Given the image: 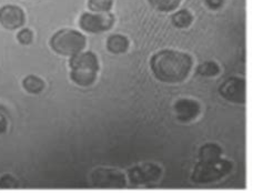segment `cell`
I'll list each match as a JSON object with an SVG mask.
<instances>
[{"mask_svg": "<svg viewBox=\"0 0 263 193\" xmlns=\"http://www.w3.org/2000/svg\"><path fill=\"white\" fill-rule=\"evenodd\" d=\"M189 53L172 49H164L155 53L150 59V67L155 77L165 84L182 82L192 68Z\"/></svg>", "mask_w": 263, "mask_h": 193, "instance_id": "cell-1", "label": "cell"}, {"mask_svg": "<svg viewBox=\"0 0 263 193\" xmlns=\"http://www.w3.org/2000/svg\"><path fill=\"white\" fill-rule=\"evenodd\" d=\"M70 78L80 87L91 86L99 71V61L92 51L79 52L69 59Z\"/></svg>", "mask_w": 263, "mask_h": 193, "instance_id": "cell-2", "label": "cell"}, {"mask_svg": "<svg viewBox=\"0 0 263 193\" xmlns=\"http://www.w3.org/2000/svg\"><path fill=\"white\" fill-rule=\"evenodd\" d=\"M86 37L81 32L65 28L58 30L50 39L51 49L60 56L72 57L85 49Z\"/></svg>", "mask_w": 263, "mask_h": 193, "instance_id": "cell-3", "label": "cell"}, {"mask_svg": "<svg viewBox=\"0 0 263 193\" xmlns=\"http://www.w3.org/2000/svg\"><path fill=\"white\" fill-rule=\"evenodd\" d=\"M232 170V163L228 160L218 159L214 161H199L192 173V181L196 183H211L229 175Z\"/></svg>", "mask_w": 263, "mask_h": 193, "instance_id": "cell-4", "label": "cell"}, {"mask_svg": "<svg viewBox=\"0 0 263 193\" xmlns=\"http://www.w3.org/2000/svg\"><path fill=\"white\" fill-rule=\"evenodd\" d=\"M115 16L111 12H85L79 19L80 28L89 33H100L112 28Z\"/></svg>", "mask_w": 263, "mask_h": 193, "instance_id": "cell-5", "label": "cell"}, {"mask_svg": "<svg viewBox=\"0 0 263 193\" xmlns=\"http://www.w3.org/2000/svg\"><path fill=\"white\" fill-rule=\"evenodd\" d=\"M90 179H91V184L96 188L122 189L127 184L124 175L115 169H96L92 171Z\"/></svg>", "mask_w": 263, "mask_h": 193, "instance_id": "cell-6", "label": "cell"}, {"mask_svg": "<svg viewBox=\"0 0 263 193\" xmlns=\"http://www.w3.org/2000/svg\"><path fill=\"white\" fill-rule=\"evenodd\" d=\"M219 92L222 98L230 102H246V81L245 79L231 77L227 79L219 88Z\"/></svg>", "mask_w": 263, "mask_h": 193, "instance_id": "cell-7", "label": "cell"}, {"mask_svg": "<svg viewBox=\"0 0 263 193\" xmlns=\"http://www.w3.org/2000/svg\"><path fill=\"white\" fill-rule=\"evenodd\" d=\"M161 168L156 164H143L140 167L131 168L128 171L129 180L135 185L146 184L157 181L161 177Z\"/></svg>", "mask_w": 263, "mask_h": 193, "instance_id": "cell-8", "label": "cell"}, {"mask_svg": "<svg viewBox=\"0 0 263 193\" xmlns=\"http://www.w3.org/2000/svg\"><path fill=\"white\" fill-rule=\"evenodd\" d=\"M24 10L15 5H6L0 8V25L7 30H16L25 25Z\"/></svg>", "mask_w": 263, "mask_h": 193, "instance_id": "cell-9", "label": "cell"}, {"mask_svg": "<svg viewBox=\"0 0 263 193\" xmlns=\"http://www.w3.org/2000/svg\"><path fill=\"white\" fill-rule=\"evenodd\" d=\"M175 110L179 121L190 122L199 115L200 105L198 101L192 99H180L176 102Z\"/></svg>", "mask_w": 263, "mask_h": 193, "instance_id": "cell-10", "label": "cell"}, {"mask_svg": "<svg viewBox=\"0 0 263 193\" xmlns=\"http://www.w3.org/2000/svg\"><path fill=\"white\" fill-rule=\"evenodd\" d=\"M129 48V40L123 34H111L107 39V49L115 54L124 53Z\"/></svg>", "mask_w": 263, "mask_h": 193, "instance_id": "cell-11", "label": "cell"}, {"mask_svg": "<svg viewBox=\"0 0 263 193\" xmlns=\"http://www.w3.org/2000/svg\"><path fill=\"white\" fill-rule=\"evenodd\" d=\"M222 156V149L216 143H206L199 151V161L209 162L218 160Z\"/></svg>", "mask_w": 263, "mask_h": 193, "instance_id": "cell-12", "label": "cell"}, {"mask_svg": "<svg viewBox=\"0 0 263 193\" xmlns=\"http://www.w3.org/2000/svg\"><path fill=\"white\" fill-rule=\"evenodd\" d=\"M193 22V16L186 9H180L171 16V23L179 29H184L190 27Z\"/></svg>", "mask_w": 263, "mask_h": 193, "instance_id": "cell-13", "label": "cell"}, {"mask_svg": "<svg viewBox=\"0 0 263 193\" xmlns=\"http://www.w3.org/2000/svg\"><path fill=\"white\" fill-rule=\"evenodd\" d=\"M23 87L25 90L32 94H38L45 89V82L44 80L37 77V75H27V77L23 80Z\"/></svg>", "mask_w": 263, "mask_h": 193, "instance_id": "cell-14", "label": "cell"}, {"mask_svg": "<svg viewBox=\"0 0 263 193\" xmlns=\"http://www.w3.org/2000/svg\"><path fill=\"white\" fill-rule=\"evenodd\" d=\"M154 9L161 12H170L176 10L181 0H148Z\"/></svg>", "mask_w": 263, "mask_h": 193, "instance_id": "cell-15", "label": "cell"}, {"mask_svg": "<svg viewBox=\"0 0 263 193\" xmlns=\"http://www.w3.org/2000/svg\"><path fill=\"white\" fill-rule=\"evenodd\" d=\"M220 72V67L214 61H205V63L199 65L197 68V73L202 77H214Z\"/></svg>", "mask_w": 263, "mask_h": 193, "instance_id": "cell-16", "label": "cell"}, {"mask_svg": "<svg viewBox=\"0 0 263 193\" xmlns=\"http://www.w3.org/2000/svg\"><path fill=\"white\" fill-rule=\"evenodd\" d=\"M114 6V0H88V8L92 12H109Z\"/></svg>", "mask_w": 263, "mask_h": 193, "instance_id": "cell-17", "label": "cell"}, {"mask_svg": "<svg viewBox=\"0 0 263 193\" xmlns=\"http://www.w3.org/2000/svg\"><path fill=\"white\" fill-rule=\"evenodd\" d=\"M18 187L19 182L12 176L5 175L0 178V189H16Z\"/></svg>", "mask_w": 263, "mask_h": 193, "instance_id": "cell-18", "label": "cell"}, {"mask_svg": "<svg viewBox=\"0 0 263 193\" xmlns=\"http://www.w3.org/2000/svg\"><path fill=\"white\" fill-rule=\"evenodd\" d=\"M17 40L24 46L30 45L33 40V33L29 28H23L17 34Z\"/></svg>", "mask_w": 263, "mask_h": 193, "instance_id": "cell-19", "label": "cell"}, {"mask_svg": "<svg viewBox=\"0 0 263 193\" xmlns=\"http://www.w3.org/2000/svg\"><path fill=\"white\" fill-rule=\"evenodd\" d=\"M204 4L211 10H218L223 6L224 0H204Z\"/></svg>", "mask_w": 263, "mask_h": 193, "instance_id": "cell-20", "label": "cell"}, {"mask_svg": "<svg viewBox=\"0 0 263 193\" xmlns=\"http://www.w3.org/2000/svg\"><path fill=\"white\" fill-rule=\"evenodd\" d=\"M7 128H8V121H7L4 114L0 113V134H4L6 132Z\"/></svg>", "mask_w": 263, "mask_h": 193, "instance_id": "cell-21", "label": "cell"}]
</instances>
